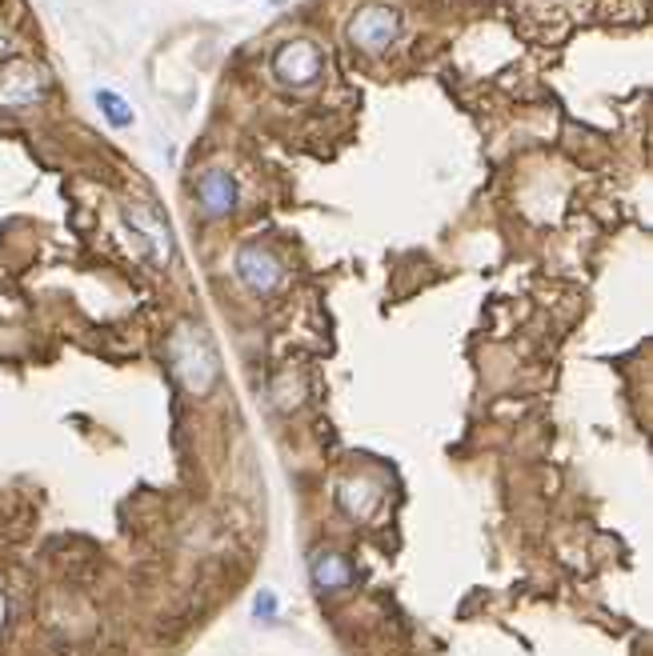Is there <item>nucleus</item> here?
<instances>
[{
	"label": "nucleus",
	"mask_w": 653,
	"mask_h": 656,
	"mask_svg": "<svg viewBox=\"0 0 653 656\" xmlns=\"http://www.w3.org/2000/svg\"><path fill=\"white\" fill-rule=\"evenodd\" d=\"M169 360H172V372L181 377V385L189 392H209L221 377V360L212 352L209 337H205L197 325H177V332L169 337Z\"/></svg>",
	"instance_id": "f257e3e1"
},
{
	"label": "nucleus",
	"mask_w": 653,
	"mask_h": 656,
	"mask_svg": "<svg viewBox=\"0 0 653 656\" xmlns=\"http://www.w3.org/2000/svg\"><path fill=\"white\" fill-rule=\"evenodd\" d=\"M349 40L357 44L362 52L369 57H382L389 49L397 32H402V12L393 9V4H382V0H373V4H362V9L349 17Z\"/></svg>",
	"instance_id": "f03ea898"
},
{
	"label": "nucleus",
	"mask_w": 653,
	"mask_h": 656,
	"mask_svg": "<svg viewBox=\"0 0 653 656\" xmlns=\"http://www.w3.org/2000/svg\"><path fill=\"white\" fill-rule=\"evenodd\" d=\"M321 72H325V52L309 37L285 40L281 49L273 52V77L281 80V85H289V89H305L313 80H321Z\"/></svg>",
	"instance_id": "7ed1b4c3"
},
{
	"label": "nucleus",
	"mask_w": 653,
	"mask_h": 656,
	"mask_svg": "<svg viewBox=\"0 0 653 656\" xmlns=\"http://www.w3.org/2000/svg\"><path fill=\"white\" fill-rule=\"evenodd\" d=\"M125 225H129V232L137 237V249H141V257L149 260L152 269H165L172 260V237H169V225H165L161 217H157V209L152 205H125Z\"/></svg>",
	"instance_id": "20e7f679"
},
{
	"label": "nucleus",
	"mask_w": 653,
	"mask_h": 656,
	"mask_svg": "<svg viewBox=\"0 0 653 656\" xmlns=\"http://www.w3.org/2000/svg\"><path fill=\"white\" fill-rule=\"evenodd\" d=\"M237 277H241V285L249 292H257V297H269V292L281 289L285 265L273 257L269 249H261V245H249V249L237 252Z\"/></svg>",
	"instance_id": "39448f33"
},
{
	"label": "nucleus",
	"mask_w": 653,
	"mask_h": 656,
	"mask_svg": "<svg viewBox=\"0 0 653 656\" xmlns=\"http://www.w3.org/2000/svg\"><path fill=\"white\" fill-rule=\"evenodd\" d=\"M197 205L209 220H221L241 205V185L229 169H205L197 177Z\"/></svg>",
	"instance_id": "423d86ee"
},
{
	"label": "nucleus",
	"mask_w": 653,
	"mask_h": 656,
	"mask_svg": "<svg viewBox=\"0 0 653 656\" xmlns=\"http://www.w3.org/2000/svg\"><path fill=\"white\" fill-rule=\"evenodd\" d=\"M41 92L44 80L32 64H9V72L0 77V105H9V109H29L41 100Z\"/></svg>",
	"instance_id": "0eeeda50"
},
{
	"label": "nucleus",
	"mask_w": 653,
	"mask_h": 656,
	"mask_svg": "<svg viewBox=\"0 0 653 656\" xmlns=\"http://www.w3.org/2000/svg\"><path fill=\"white\" fill-rule=\"evenodd\" d=\"M309 577H313V585L321 588V593H337V588L349 585L353 573H349V565L337 557V553H317L313 565H309Z\"/></svg>",
	"instance_id": "6e6552de"
},
{
	"label": "nucleus",
	"mask_w": 653,
	"mask_h": 656,
	"mask_svg": "<svg viewBox=\"0 0 653 656\" xmlns=\"http://www.w3.org/2000/svg\"><path fill=\"white\" fill-rule=\"evenodd\" d=\"M382 500V488L373 485V480H349L342 485V508L349 517H369L373 508Z\"/></svg>",
	"instance_id": "1a4fd4ad"
},
{
	"label": "nucleus",
	"mask_w": 653,
	"mask_h": 656,
	"mask_svg": "<svg viewBox=\"0 0 653 656\" xmlns=\"http://www.w3.org/2000/svg\"><path fill=\"white\" fill-rule=\"evenodd\" d=\"M97 109L105 112V120H109L112 129H129L132 125V109H129V100H125L121 92L97 89Z\"/></svg>",
	"instance_id": "9d476101"
},
{
	"label": "nucleus",
	"mask_w": 653,
	"mask_h": 656,
	"mask_svg": "<svg viewBox=\"0 0 653 656\" xmlns=\"http://www.w3.org/2000/svg\"><path fill=\"white\" fill-rule=\"evenodd\" d=\"M253 620H265V625H277L281 620V600L273 588H261L257 597H253Z\"/></svg>",
	"instance_id": "9b49d317"
},
{
	"label": "nucleus",
	"mask_w": 653,
	"mask_h": 656,
	"mask_svg": "<svg viewBox=\"0 0 653 656\" xmlns=\"http://www.w3.org/2000/svg\"><path fill=\"white\" fill-rule=\"evenodd\" d=\"M0 620H4V600H0Z\"/></svg>",
	"instance_id": "f8f14e48"
}]
</instances>
